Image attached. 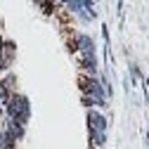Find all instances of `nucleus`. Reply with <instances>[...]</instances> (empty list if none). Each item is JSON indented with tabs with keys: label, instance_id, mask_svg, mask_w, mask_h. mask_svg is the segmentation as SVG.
<instances>
[{
	"label": "nucleus",
	"instance_id": "nucleus-1",
	"mask_svg": "<svg viewBox=\"0 0 149 149\" xmlns=\"http://www.w3.org/2000/svg\"><path fill=\"white\" fill-rule=\"evenodd\" d=\"M29 114H31L29 100H26L24 95H10V100H7V118L19 121V123H26V121H29Z\"/></svg>",
	"mask_w": 149,
	"mask_h": 149
},
{
	"label": "nucleus",
	"instance_id": "nucleus-3",
	"mask_svg": "<svg viewBox=\"0 0 149 149\" xmlns=\"http://www.w3.org/2000/svg\"><path fill=\"white\" fill-rule=\"evenodd\" d=\"M81 85H83L85 97H90L95 104H104L107 92H104V88H102V83H100V81H92V78H81Z\"/></svg>",
	"mask_w": 149,
	"mask_h": 149
},
{
	"label": "nucleus",
	"instance_id": "nucleus-4",
	"mask_svg": "<svg viewBox=\"0 0 149 149\" xmlns=\"http://www.w3.org/2000/svg\"><path fill=\"white\" fill-rule=\"evenodd\" d=\"M0 149H14V140L5 133V130L0 133Z\"/></svg>",
	"mask_w": 149,
	"mask_h": 149
},
{
	"label": "nucleus",
	"instance_id": "nucleus-2",
	"mask_svg": "<svg viewBox=\"0 0 149 149\" xmlns=\"http://www.w3.org/2000/svg\"><path fill=\"white\" fill-rule=\"evenodd\" d=\"M88 125H90V133H92V142L102 144L104 142V130H107V118L97 111H90L88 114Z\"/></svg>",
	"mask_w": 149,
	"mask_h": 149
},
{
	"label": "nucleus",
	"instance_id": "nucleus-5",
	"mask_svg": "<svg viewBox=\"0 0 149 149\" xmlns=\"http://www.w3.org/2000/svg\"><path fill=\"white\" fill-rule=\"evenodd\" d=\"M7 100H10V90H7V83H0V104H7Z\"/></svg>",
	"mask_w": 149,
	"mask_h": 149
}]
</instances>
